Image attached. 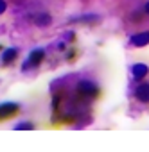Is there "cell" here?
Masks as SVG:
<instances>
[{"label":"cell","instance_id":"6da1fadb","mask_svg":"<svg viewBox=\"0 0 149 152\" xmlns=\"http://www.w3.org/2000/svg\"><path fill=\"white\" fill-rule=\"evenodd\" d=\"M77 93H79L81 97H85V99H94V97H97L101 91H99V86H97V84H94V83H90V81H81V83L77 84Z\"/></svg>","mask_w":149,"mask_h":152},{"label":"cell","instance_id":"7a4b0ae2","mask_svg":"<svg viewBox=\"0 0 149 152\" xmlns=\"http://www.w3.org/2000/svg\"><path fill=\"white\" fill-rule=\"evenodd\" d=\"M20 106L18 104H0V122H4V120H9V118H15L16 115H20Z\"/></svg>","mask_w":149,"mask_h":152},{"label":"cell","instance_id":"3957f363","mask_svg":"<svg viewBox=\"0 0 149 152\" xmlns=\"http://www.w3.org/2000/svg\"><path fill=\"white\" fill-rule=\"evenodd\" d=\"M43 59H45V52H43L41 48H38V50H32L24 68H29V66H38V64H40Z\"/></svg>","mask_w":149,"mask_h":152},{"label":"cell","instance_id":"277c9868","mask_svg":"<svg viewBox=\"0 0 149 152\" xmlns=\"http://www.w3.org/2000/svg\"><path fill=\"white\" fill-rule=\"evenodd\" d=\"M147 43H149V31L138 32V34L131 36V45H133V47H145Z\"/></svg>","mask_w":149,"mask_h":152},{"label":"cell","instance_id":"5b68a950","mask_svg":"<svg viewBox=\"0 0 149 152\" xmlns=\"http://www.w3.org/2000/svg\"><path fill=\"white\" fill-rule=\"evenodd\" d=\"M136 99L142 100V102H149V84H140L135 91Z\"/></svg>","mask_w":149,"mask_h":152},{"label":"cell","instance_id":"8992f818","mask_svg":"<svg viewBox=\"0 0 149 152\" xmlns=\"http://www.w3.org/2000/svg\"><path fill=\"white\" fill-rule=\"evenodd\" d=\"M147 72H149V68L145 64H135L133 66V77L135 79H144L147 75Z\"/></svg>","mask_w":149,"mask_h":152},{"label":"cell","instance_id":"52a82bcc","mask_svg":"<svg viewBox=\"0 0 149 152\" xmlns=\"http://www.w3.org/2000/svg\"><path fill=\"white\" fill-rule=\"evenodd\" d=\"M34 22H36V25H40V27H47V25H50L52 18H50V15L41 13V15H36V16H34Z\"/></svg>","mask_w":149,"mask_h":152},{"label":"cell","instance_id":"ba28073f","mask_svg":"<svg viewBox=\"0 0 149 152\" xmlns=\"http://www.w3.org/2000/svg\"><path fill=\"white\" fill-rule=\"evenodd\" d=\"M16 57H18V50H16V48H9V50H6V52H4V64H11V63H15Z\"/></svg>","mask_w":149,"mask_h":152},{"label":"cell","instance_id":"9c48e42d","mask_svg":"<svg viewBox=\"0 0 149 152\" xmlns=\"http://www.w3.org/2000/svg\"><path fill=\"white\" fill-rule=\"evenodd\" d=\"M16 129H18V131H32V129H34V125H32L31 122H22V124H18V125H16Z\"/></svg>","mask_w":149,"mask_h":152},{"label":"cell","instance_id":"30bf717a","mask_svg":"<svg viewBox=\"0 0 149 152\" xmlns=\"http://www.w3.org/2000/svg\"><path fill=\"white\" fill-rule=\"evenodd\" d=\"M6 7H7V4L4 2V0H0V15H2V13L6 11Z\"/></svg>","mask_w":149,"mask_h":152},{"label":"cell","instance_id":"8fae6325","mask_svg":"<svg viewBox=\"0 0 149 152\" xmlns=\"http://www.w3.org/2000/svg\"><path fill=\"white\" fill-rule=\"evenodd\" d=\"M145 13H147V15H149V2H147V4H145Z\"/></svg>","mask_w":149,"mask_h":152},{"label":"cell","instance_id":"7c38bea8","mask_svg":"<svg viewBox=\"0 0 149 152\" xmlns=\"http://www.w3.org/2000/svg\"><path fill=\"white\" fill-rule=\"evenodd\" d=\"M0 48H2V45H0Z\"/></svg>","mask_w":149,"mask_h":152}]
</instances>
